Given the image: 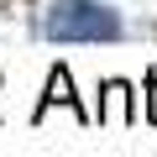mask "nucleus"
Wrapping results in <instances>:
<instances>
[{
    "label": "nucleus",
    "mask_w": 157,
    "mask_h": 157,
    "mask_svg": "<svg viewBox=\"0 0 157 157\" xmlns=\"http://www.w3.org/2000/svg\"><path fill=\"white\" fill-rule=\"evenodd\" d=\"M121 32H126V21L105 0H52L42 16L47 42H115Z\"/></svg>",
    "instance_id": "nucleus-1"
},
{
    "label": "nucleus",
    "mask_w": 157,
    "mask_h": 157,
    "mask_svg": "<svg viewBox=\"0 0 157 157\" xmlns=\"http://www.w3.org/2000/svg\"><path fill=\"white\" fill-rule=\"evenodd\" d=\"M52 105H68L78 121H84V105H78V94H73V78H68V68H52V73H47V94H42V105H37V121H42Z\"/></svg>",
    "instance_id": "nucleus-2"
},
{
    "label": "nucleus",
    "mask_w": 157,
    "mask_h": 157,
    "mask_svg": "<svg viewBox=\"0 0 157 157\" xmlns=\"http://www.w3.org/2000/svg\"><path fill=\"white\" fill-rule=\"evenodd\" d=\"M100 94H105V105H100V121H110V110H115L121 121H131V110H126V94H131V89L121 84V78H105V89H100Z\"/></svg>",
    "instance_id": "nucleus-3"
}]
</instances>
